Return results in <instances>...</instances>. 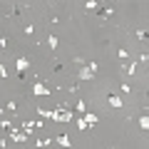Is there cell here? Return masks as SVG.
Listing matches in <instances>:
<instances>
[{
	"label": "cell",
	"mask_w": 149,
	"mask_h": 149,
	"mask_svg": "<svg viewBox=\"0 0 149 149\" xmlns=\"http://www.w3.org/2000/svg\"><path fill=\"white\" fill-rule=\"evenodd\" d=\"M35 112L42 119H52V122H62V112L60 109H42V107H35Z\"/></svg>",
	"instance_id": "obj_1"
},
{
	"label": "cell",
	"mask_w": 149,
	"mask_h": 149,
	"mask_svg": "<svg viewBox=\"0 0 149 149\" xmlns=\"http://www.w3.org/2000/svg\"><path fill=\"white\" fill-rule=\"evenodd\" d=\"M107 102H109V107H117V109H119V107H122V100H119V97L114 95V92H112V95L107 97Z\"/></svg>",
	"instance_id": "obj_6"
},
{
	"label": "cell",
	"mask_w": 149,
	"mask_h": 149,
	"mask_svg": "<svg viewBox=\"0 0 149 149\" xmlns=\"http://www.w3.org/2000/svg\"><path fill=\"white\" fill-rule=\"evenodd\" d=\"M139 127H142L144 132H147V129H149V117H147V114H144V117L139 119Z\"/></svg>",
	"instance_id": "obj_12"
},
{
	"label": "cell",
	"mask_w": 149,
	"mask_h": 149,
	"mask_svg": "<svg viewBox=\"0 0 149 149\" xmlns=\"http://www.w3.org/2000/svg\"><path fill=\"white\" fill-rule=\"evenodd\" d=\"M112 15H114V10H104L100 17H102V20H107V17H112Z\"/></svg>",
	"instance_id": "obj_15"
},
{
	"label": "cell",
	"mask_w": 149,
	"mask_h": 149,
	"mask_svg": "<svg viewBox=\"0 0 149 149\" xmlns=\"http://www.w3.org/2000/svg\"><path fill=\"white\" fill-rule=\"evenodd\" d=\"M35 32V25H25V35H32Z\"/></svg>",
	"instance_id": "obj_17"
},
{
	"label": "cell",
	"mask_w": 149,
	"mask_h": 149,
	"mask_svg": "<svg viewBox=\"0 0 149 149\" xmlns=\"http://www.w3.org/2000/svg\"><path fill=\"white\" fill-rule=\"evenodd\" d=\"M10 139H13V142H25V139H27V134H25V129H17V127H10Z\"/></svg>",
	"instance_id": "obj_2"
},
{
	"label": "cell",
	"mask_w": 149,
	"mask_h": 149,
	"mask_svg": "<svg viewBox=\"0 0 149 149\" xmlns=\"http://www.w3.org/2000/svg\"><path fill=\"white\" fill-rule=\"evenodd\" d=\"M15 67H17V74L22 77V72L27 70V57H22V55H20V57H17V62H15Z\"/></svg>",
	"instance_id": "obj_5"
},
{
	"label": "cell",
	"mask_w": 149,
	"mask_h": 149,
	"mask_svg": "<svg viewBox=\"0 0 149 149\" xmlns=\"http://www.w3.org/2000/svg\"><path fill=\"white\" fill-rule=\"evenodd\" d=\"M77 127H80V129H82V132H85V129H90V124H87V122H85V117H82V119H80V122H77Z\"/></svg>",
	"instance_id": "obj_14"
},
{
	"label": "cell",
	"mask_w": 149,
	"mask_h": 149,
	"mask_svg": "<svg viewBox=\"0 0 149 149\" xmlns=\"http://www.w3.org/2000/svg\"><path fill=\"white\" fill-rule=\"evenodd\" d=\"M32 95H37V97H50L52 92H50V90H47L45 85H40V82H35V85H32Z\"/></svg>",
	"instance_id": "obj_3"
},
{
	"label": "cell",
	"mask_w": 149,
	"mask_h": 149,
	"mask_svg": "<svg viewBox=\"0 0 149 149\" xmlns=\"http://www.w3.org/2000/svg\"><path fill=\"white\" fill-rule=\"evenodd\" d=\"M0 50H8V37H0Z\"/></svg>",
	"instance_id": "obj_16"
},
{
	"label": "cell",
	"mask_w": 149,
	"mask_h": 149,
	"mask_svg": "<svg viewBox=\"0 0 149 149\" xmlns=\"http://www.w3.org/2000/svg\"><path fill=\"white\" fill-rule=\"evenodd\" d=\"M85 10H87V13H92V10L97 13V10H100V3H95V0H87V3H85Z\"/></svg>",
	"instance_id": "obj_7"
},
{
	"label": "cell",
	"mask_w": 149,
	"mask_h": 149,
	"mask_svg": "<svg viewBox=\"0 0 149 149\" xmlns=\"http://www.w3.org/2000/svg\"><path fill=\"white\" fill-rule=\"evenodd\" d=\"M92 77H95V72H92V70L87 67V65H82V70H80V72H77V80L87 82V80H92Z\"/></svg>",
	"instance_id": "obj_4"
},
{
	"label": "cell",
	"mask_w": 149,
	"mask_h": 149,
	"mask_svg": "<svg viewBox=\"0 0 149 149\" xmlns=\"http://www.w3.org/2000/svg\"><path fill=\"white\" fill-rule=\"evenodd\" d=\"M85 122L92 127V124H97V122H100V117H97V114H85Z\"/></svg>",
	"instance_id": "obj_10"
},
{
	"label": "cell",
	"mask_w": 149,
	"mask_h": 149,
	"mask_svg": "<svg viewBox=\"0 0 149 149\" xmlns=\"http://www.w3.org/2000/svg\"><path fill=\"white\" fill-rule=\"evenodd\" d=\"M124 72H127V74H134V72H137V60L129 62V65H124Z\"/></svg>",
	"instance_id": "obj_9"
},
{
	"label": "cell",
	"mask_w": 149,
	"mask_h": 149,
	"mask_svg": "<svg viewBox=\"0 0 149 149\" xmlns=\"http://www.w3.org/2000/svg\"><path fill=\"white\" fill-rule=\"evenodd\" d=\"M47 45H50V47H52V50H57L60 40H57V37H55V35H50V37H47Z\"/></svg>",
	"instance_id": "obj_11"
},
{
	"label": "cell",
	"mask_w": 149,
	"mask_h": 149,
	"mask_svg": "<svg viewBox=\"0 0 149 149\" xmlns=\"http://www.w3.org/2000/svg\"><path fill=\"white\" fill-rule=\"evenodd\" d=\"M134 35H137L139 40H147V30H144V27H142V30H137V32H134Z\"/></svg>",
	"instance_id": "obj_13"
},
{
	"label": "cell",
	"mask_w": 149,
	"mask_h": 149,
	"mask_svg": "<svg viewBox=\"0 0 149 149\" xmlns=\"http://www.w3.org/2000/svg\"><path fill=\"white\" fill-rule=\"evenodd\" d=\"M55 142H57L60 147H70V137H67V134H60V137L55 139Z\"/></svg>",
	"instance_id": "obj_8"
}]
</instances>
